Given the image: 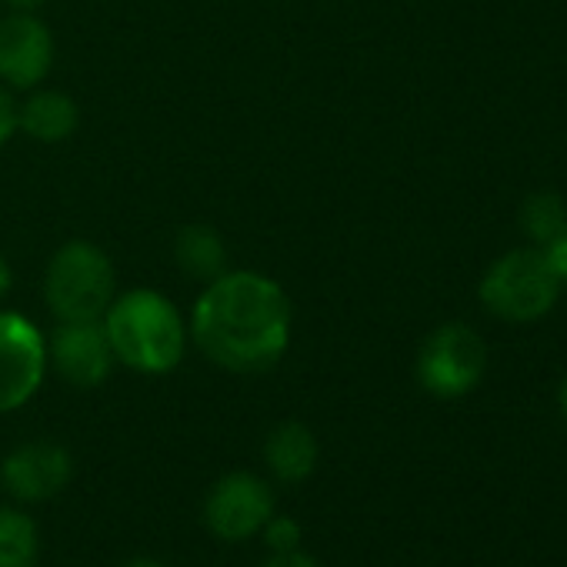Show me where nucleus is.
I'll return each instance as SVG.
<instances>
[{"label": "nucleus", "mask_w": 567, "mask_h": 567, "mask_svg": "<svg viewBox=\"0 0 567 567\" xmlns=\"http://www.w3.org/2000/svg\"><path fill=\"white\" fill-rule=\"evenodd\" d=\"M260 534H264V540H267V547L274 550V554H288V550H298L301 547V524L295 520V517H284V514H270V520L260 527Z\"/></svg>", "instance_id": "dca6fc26"}, {"label": "nucleus", "mask_w": 567, "mask_h": 567, "mask_svg": "<svg viewBox=\"0 0 567 567\" xmlns=\"http://www.w3.org/2000/svg\"><path fill=\"white\" fill-rule=\"evenodd\" d=\"M264 567H321V564L298 547V550H288V554H274Z\"/></svg>", "instance_id": "6ab92c4d"}, {"label": "nucleus", "mask_w": 567, "mask_h": 567, "mask_svg": "<svg viewBox=\"0 0 567 567\" xmlns=\"http://www.w3.org/2000/svg\"><path fill=\"white\" fill-rule=\"evenodd\" d=\"M81 124L78 104L61 91H38L18 107V127L41 144L68 141Z\"/></svg>", "instance_id": "f8f14e48"}, {"label": "nucleus", "mask_w": 567, "mask_h": 567, "mask_svg": "<svg viewBox=\"0 0 567 567\" xmlns=\"http://www.w3.org/2000/svg\"><path fill=\"white\" fill-rule=\"evenodd\" d=\"M560 411H564V417H567V378H564V384H560Z\"/></svg>", "instance_id": "5701e85b"}, {"label": "nucleus", "mask_w": 567, "mask_h": 567, "mask_svg": "<svg viewBox=\"0 0 567 567\" xmlns=\"http://www.w3.org/2000/svg\"><path fill=\"white\" fill-rule=\"evenodd\" d=\"M560 288L564 284L557 280L544 247H517L484 270L477 298L484 311L504 324H534L554 311Z\"/></svg>", "instance_id": "7ed1b4c3"}, {"label": "nucleus", "mask_w": 567, "mask_h": 567, "mask_svg": "<svg viewBox=\"0 0 567 567\" xmlns=\"http://www.w3.org/2000/svg\"><path fill=\"white\" fill-rule=\"evenodd\" d=\"M44 298L58 321H101L114 301V264L91 240H68L48 264Z\"/></svg>", "instance_id": "20e7f679"}, {"label": "nucleus", "mask_w": 567, "mask_h": 567, "mask_svg": "<svg viewBox=\"0 0 567 567\" xmlns=\"http://www.w3.org/2000/svg\"><path fill=\"white\" fill-rule=\"evenodd\" d=\"M41 537L31 514L0 507V567H38Z\"/></svg>", "instance_id": "4468645a"}, {"label": "nucleus", "mask_w": 567, "mask_h": 567, "mask_svg": "<svg viewBox=\"0 0 567 567\" xmlns=\"http://www.w3.org/2000/svg\"><path fill=\"white\" fill-rule=\"evenodd\" d=\"M487 368V348L467 324H441L417 351V384L441 401L471 394Z\"/></svg>", "instance_id": "39448f33"}, {"label": "nucleus", "mask_w": 567, "mask_h": 567, "mask_svg": "<svg viewBox=\"0 0 567 567\" xmlns=\"http://www.w3.org/2000/svg\"><path fill=\"white\" fill-rule=\"evenodd\" d=\"M274 514V491L264 477L247 471L224 474L204 501V520L220 540H247Z\"/></svg>", "instance_id": "0eeeda50"}, {"label": "nucleus", "mask_w": 567, "mask_h": 567, "mask_svg": "<svg viewBox=\"0 0 567 567\" xmlns=\"http://www.w3.org/2000/svg\"><path fill=\"white\" fill-rule=\"evenodd\" d=\"M11 284H14V277H11V264L0 257V301L8 298V291H11Z\"/></svg>", "instance_id": "412c9836"}, {"label": "nucleus", "mask_w": 567, "mask_h": 567, "mask_svg": "<svg viewBox=\"0 0 567 567\" xmlns=\"http://www.w3.org/2000/svg\"><path fill=\"white\" fill-rule=\"evenodd\" d=\"M544 254H547V260H550L557 280L567 288V224H564V230H560L550 244H544Z\"/></svg>", "instance_id": "f3484780"}, {"label": "nucleus", "mask_w": 567, "mask_h": 567, "mask_svg": "<svg viewBox=\"0 0 567 567\" xmlns=\"http://www.w3.org/2000/svg\"><path fill=\"white\" fill-rule=\"evenodd\" d=\"M48 371L44 334L18 311H0V414L24 408Z\"/></svg>", "instance_id": "423d86ee"}, {"label": "nucleus", "mask_w": 567, "mask_h": 567, "mask_svg": "<svg viewBox=\"0 0 567 567\" xmlns=\"http://www.w3.org/2000/svg\"><path fill=\"white\" fill-rule=\"evenodd\" d=\"M101 321L114 358L131 371L167 374L187 351V324L181 311L151 288L114 298Z\"/></svg>", "instance_id": "f03ea898"}, {"label": "nucleus", "mask_w": 567, "mask_h": 567, "mask_svg": "<svg viewBox=\"0 0 567 567\" xmlns=\"http://www.w3.org/2000/svg\"><path fill=\"white\" fill-rule=\"evenodd\" d=\"M71 454L51 441H31L11 451L0 464V484L21 504H44L58 497L71 481Z\"/></svg>", "instance_id": "1a4fd4ad"}, {"label": "nucleus", "mask_w": 567, "mask_h": 567, "mask_svg": "<svg viewBox=\"0 0 567 567\" xmlns=\"http://www.w3.org/2000/svg\"><path fill=\"white\" fill-rule=\"evenodd\" d=\"M48 361L68 384L97 388L111 378L117 358L111 351L104 321H61L48 344Z\"/></svg>", "instance_id": "6e6552de"}, {"label": "nucleus", "mask_w": 567, "mask_h": 567, "mask_svg": "<svg viewBox=\"0 0 567 567\" xmlns=\"http://www.w3.org/2000/svg\"><path fill=\"white\" fill-rule=\"evenodd\" d=\"M8 8L14 14H34L38 8H44V0H8Z\"/></svg>", "instance_id": "aec40b11"}, {"label": "nucleus", "mask_w": 567, "mask_h": 567, "mask_svg": "<svg viewBox=\"0 0 567 567\" xmlns=\"http://www.w3.org/2000/svg\"><path fill=\"white\" fill-rule=\"evenodd\" d=\"M190 338L217 368L264 374L291 344V301L264 274L224 270L194 305Z\"/></svg>", "instance_id": "f257e3e1"}, {"label": "nucleus", "mask_w": 567, "mask_h": 567, "mask_svg": "<svg viewBox=\"0 0 567 567\" xmlns=\"http://www.w3.org/2000/svg\"><path fill=\"white\" fill-rule=\"evenodd\" d=\"M517 224L527 234V240H534L537 247L550 244L564 230V224H567L564 197L554 194V190H537V194L524 197V204L517 210Z\"/></svg>", "instance_id": "2eb2a0df"}, {"label": "nucleus", "mask_w": 567, "mask_h": 567, "mask_svg": "<svg viewBox=\"0 0 567 567\" xmlns=\"http://www.w3.org/2000/svg\"><path fill=\"white\" fill-rule=\"evenodd\" d=\"M14 131H18V104L4 87H0V147L14 137Z\"/></svg>", "instance_id": "a211bd4d"}, {"label": "nucleus", "mask_w": 567, "mask_h": 567, "mask_svg": "<svg viewBox=\"0 0 567 567\" xmlns=\"http://www.w3.org/2000/svg\"><path fill=\"white\" fill-rule=\"evenodd\" d=\"M318 437L301 421H284L277 424L264 441V461L277 481L301 484L318 467Z\"/></svg>", "instance_id": "9b49d317"}, {"label": "nucleus", "mask_w": 567, "mask_h": 567, "mask_svg": "<svg viewBox=\"0 0 567 567\" xmlns=\"http://www.w3.org/2000/svg\"><path fill=\"white\" fill-rule=\"evenodd\" d=\"M54 68V38L34 14H11L0 21V81L31 91L44 84Z\"/></svg>", "instance_id": "9d476101"}, {"label": "nucleus", "mask_w": 567, "mask_h": 567, "mask_svg": "<svg viewBox=\"0 0 567 567\" xmlns=\"http://www.w3.org/2000/svg\"><path fill=\"white\" fill-rule=\"evenodd\" d=\"M124 567H164L161 560H151V557H137V560H127Z\"/></svg>", "instance_id": "4be33fe9"}, {"label": "nucleus", "mask_w": 567, "mask_h": 567, "mask_svg": "<svg viewBox=\"0 0 567 567\" xmlns=\"http://www.w3.org/2000/svg\"><path fill=\"white\" fill-rule=\"evenodd\" d=\"M174 257L187 277L204 280V284L217 280L227 270V247H224L220 234L204 224H190L177 234Z\"/></svg>", "instance_id": "ddd939ff"}]
</instances>
